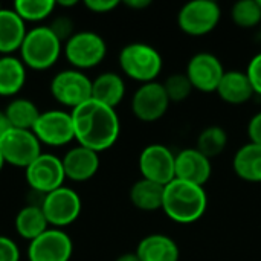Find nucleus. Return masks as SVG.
Wrapping results in <instances>:
<instances>
[{"instance_id": "nucleus-1", "label": "nucleus", "mask_w": 261, "mask_h": 261, "mask_svg": "<svg viewBox=\"0 0 261 261\" xmlns=\"http://www.w3.org/2000/svg\"><path fill=\"white\" fill-rule=\"evenodd\" d=\"M70 113L78 145L101 153L113 147L118 141L121 122L115 109L89 99Z\"/></svg>"}, {"instance_id": "nucleus-2", "label": "nucleus", "mask_w": 261, "mask_h": 261, "mask_svg": "<svg viewBox=\"0 0 261 261\" xmlns=\"http://www.w3.org/2000/svg\"><path fill=\"white\" fill-rule=\"evenodd\" d=\"M208 197L203 187L173 179L164 188L162 210L168 219L180 225L200 220L206 211Z\"/></svg>"}, {"instance_id": "nucleus-3", "label": "nucleus", "mask_w": 261, "mask_h": 261, "mask_svg": "<svg viewBox=\"0 0 261 261\" xmlns=\"http://www.w3.org/2000/svg\"><path fill=\"white\" fill-rule=\"evenodd\" d=\"M20 60L34 70L50 69L63 52V43L54 35L47 24H38L28 29L20 47Z\"/></svg>"}, {"instance_id": "nucleus-4", "label": "nucleus", "mask_w": 261, "mask_h": 261, "mask_svg": "<svg viewBox=\"0 0 261 261\" xmlns=\"http://www.w3.org/2000/svg\"><path fill=\"white\" fill-rule=\"evenodd\" d=\"M119 67L132 80L141 84L153 83L162 72V55L147 43H130L119 52Z\"/></svg>"}, {"instance_id": "nucleus-5", "label": "nucleus", "mask_w": 261, "mask_h": 261, "mask_svg": "<svg viewBox=\"0 0 261 261\" xmlns=\"http://www.w3.org/2000/svg\"><path fill=\"white\" fill-rule=\"evenodd\" d=\"M63 54L72 69L83 72L101 64L107 54V44L99 34L93 31H80L64 43Z\"/></svg>"}, {"instance_id": "nucleus-6", "label": "nucleus", "mask_w": 261, "mask_h": 261, "mask_svg": "<svg viewBox=\"0 0 261 261\" xmlns=\"http://www.w3.org/2000/svg\"><path fill=\"white\" fill-rule=\"evenodd\" d=\"M50 95L70 112L92 99V80L81 70L64 69L50 80Z\"/></svg>"}, {"instance_id": "nucleus-7", "label": "nucleus", "mask_w": 261, "mask_h": 261, "mask_svg": "<svg viewBox=\"0 0 261 261\" xmlns=\"http://www.w3.org/2000/svg\"><path fill=\"white\" fill-rule=\"evenodd\" d=\"M41 210L46 216L49 226L63 229L73 222L81 214V197L78 193L69 187H61L49 194H46L41 200Z\"/></svg>"}, {"instance_id": "nucleus-8", "label": "nucleus", "mask_w": 261, "mask_h": 261, "mask_svg": "<svg viewBox=\"0 0 261 261\" xmlns=\"http://www.w3.org/2000/svg\"><path fill=\"white\" fill-rule=\"evenodd\" d=\"M24 177L31 191L46 196L64 187L66 174L63 161L52 153H41L28 168H24Z\"/></svg>"}, {"instance_id": "nucleus-9", "label": "nucleus", "mask_w": 261, "mask_h": 261, "mask_svg": "<svg viewBox=\"0 0 261 261\" xmlns=\"http://www.w3.org/2000/svg\"><path fill=\"white\" fill-rule=\"evenodd\" d=\"M222 17L220 6L213 0H191L177 14L179 28L193 37H202L216 29Z\"/></svg>"}, {"instance_id": "nucleus-10", "label": "nucleus", "mask_w": 261, "mask_h": 261, "mask_svg": "<svg viewBox=\"0 0 261 261\" xmlns=\"http://www.w3.org/2000/svg\"><path fill=\"white\" fill-rule=\"evenodd\" d=\"M0 151L6 164L18 168H28L43 153L34 132L21 128H9L0 138Z\"/></svg>"}, {"instance_id": "nucleus-11", "label": "nucleus", "mask_w": 261, "mask_h": 261, "mask_svg": "<svg viewBox=\"0 0 261 261\" xmlns=\"http://www.w3.org/2000/svg\"><path fill=\"white\" fill-rule=\"evenodd\" d=\"M32 132L40 144L49 147H61L75 141L72 113L66 110L41 112Z\"/></svg>"}, {"instance_id": "nucleus-12", "label": "nucleus", "mask_w": 261, "mask_h": 261, "mask_svg": "<svg viewBox=\"0 0 261 261\" xmlns=\"http://www.w3.org/2000/svg\"><path fill=\"white\" fill-rule=\"evenodd\" d=\"M139 171L142 179L167 185L176 179V154L162 144H150L139 154Z\"/></svg>"}, {"instance_id": "nucleus-13", "label": "nucleus", "mask_w": 261, "mask_h": 261, "mask_svg": "<svg viewBox=\"0 0 261 261\" xmlns=\"http://www.w3.org/2000/svg\"><path fill=\"white\" fill-rule=\"evenodd\" d=\"M73 254V242L67 232L49 228L35 240L29 242V261H69Z\"/></svg>"}, {"instance_id": "nucleus-14", "label": "nucleus", "mask_w": 261, "mask_h": 261, "mask_svg": "<svg viewBox=\"0 0 261 261\" xmlns=\"http://www.w3.org/2000/svg\"><path fill=\"white\" fill-rule=\"evenodd\" d=\"M170 104L164 84L153 81L136 89L132 98V112L142 122H154L167 113Z\"/></svg>"}, {"instance_id": "nucleus-15", "label": "nucleus", "mask_w": 261, "mask_h": 261, "mask_svg": "<svg viewBox=\"0 0 261 261\" xmlns=\"http://www.w3.org/2000/svg\"><path fill=\"white\" fill-rule=\"evenodd\" d=\"M225 72L226 70L223 69L222 61L216 55L210 52H199L188 61L185 73L193 89L203 93H211L217 90Z\"/></svg>"}, {"instance_id": "nucleus-16", "label": "nucleus", "mask_w": 261, "mask_h": 261, "mask_svg": "<svg viewBox=\"0 0 261 261\" xmlns=\"http://www.w3.org/2000/svg\"><path fill=\"white\" fill-rule=\"evenodd\" d=\"M213 174V164L196 147L176 154V179L203 187Z\"/></svg>"}, {"instance_id": "nucleus-17", "label": "nucleus", "mask_w": 261, "mask_h": 261, "mask_svg": "<svg viewBox=\"0 0 261 261\" xmlns=\"http://www.w3.org/2000/svg\"><path fill=\"white\" fill-rule=\"evenodd\" d=\"M61 161L66 179L73 182L90 180L99 170V153L81 145L67 150Z\"/></svg>"}, {"instance_id": "nucleus-18", "label": "nucleus", "mask_w": 261, "mask_h": 261, "mask_svg": "<svg viewBox=\"0 0 261 261\" xmlns=\"http://www.w3.org/2000/svg\"><path fill=\"white\" fill-rule=\"evenodd\" d=\"M28 34L26 23L12 8H2L0 11V54L12 55L20 50Z\"/></svg>"}, {"instance_id": "nucleus-19", "label": "nucleus", "mask_w": 261, "mask_h": 261, "mask_svg": "<svg viewBox=\"0 0 261 261\" xmlns=\"http://www.w3.org/2000/svg\"><path fill=\"white\" fill-rule=\"evenodd\" d=\"M136 255L141 261H179L180 251L171 237L150 234L139 242Z\"/></svg>"}, {"instance_id": "nucleus-20", "label": "nucleus", "mask_w": 261, "mask_h": 261, "mask_svg": "<svg viewBox=\"0 0 261 261\" xmlns=\"http://www.w3.org/2000/svg\"><path fill=\"white\" fill-rule=\"evenodd\" d=\"M216 93L225 102L234 106L245 104L255 95L248 73L242 70H226Z\"/></svg>"}, {"instance_id": "nucleus-21", "label": "nucleus", "mask_w": 261, "mask_h": 261, "mask_svg": "<svg viewBox=\"0 0 261 261\" xmlns=\"http://www.w3.org/2000/svg\"><path fill=\"white\" fill-rule=\"evenodd\" d=\"M125 96V83L116 72H102L92 80V99L116 109Z\"/></svg>"}, {"instance_id": "nucleus-22", "label": "nucleus", "mask_w": 261, "mask_h": 261, "mask_svg": "<svg viewBox=\"0 0 261 261\" xmlns=\"http://www.w3.org/2000/svg\"><path fill=\"white\" fill-rule=\"evenodd\" d=\"M14 226L17 234L28 242L35 240L50 228L41 206L37 203H29L23 206L15 216Z\"/></svg>"}, {"instance_id": "nucleus-23", "label": "nucleus", "mask_w": 261, "mask_h": 261, "mask_svg": "<svg viewBox=\"0 0 261 261\" xmlns=\"http://www.w3.org/2000/svg\"><path fill=\"white\" fill-rule=\"evenodd\" d=\"M26 66L14 55L0 57V96H15L26 84Z\"/></svg>"}, {"instance_id": "nucleus-24", "label": "nucleus", "mask_w": 261, "mask_h": 261, "mask_svg": "<svg viewBox=\"0 0 261 261\" xmlns=\"http://www.w3.org/2000/svg\"><path fill=\"white\" fill-rule=\"evenodd\" d=\"M236 174L246 182H261V145L248 142L242 145L232 159Z\"/></svg>"}, {"instance_id": "nucleus-25", "label": "nucleus", "mask_w": 261, "mask_h": 261, "mask_svg": "<svg viewBox=\"0 0 261 261\" xmlns=\"http://www.w3.org/2000/svg\"><path fill=\"white\" fill-rule=\"evenodd\" d=\"M164 188H165L164 185L141 177L130 188V200L133 206L141 211L151 213V211L162 210Z\"/></svg>"}, {"instance_id": "nucleus-26", "label": "nucleus", "mask_w": 261, "mask_h": 261, "mask_svg": "<svg viewBox=\"0 0 261 261\" xmlns=\"http://www.w3.org/2000/svg\"><path fill=\"white\" fill-rule=\"evenodd\" d=\"M3 110L9 119L11 127L21 130H32L41 113L38 106L28 98H14Z\"/></svg>"}, {"instance_id": "nucleus-27", "label": "nucleus", "mask_w": 261, "mask_h": 261, "mask_svg": "<svg viewBox=\"0 0 261 261\" xmlns=\"http://www.w3.org/2000/svg\"><path fill=\"white\" fill-rule=\"evenodd\" d=\"M228 145V133L219 125H210L203 128L197 136L196 148L208 159L219 156Z\"/></svg>"}, {"instance_id": "nucleus-28", "label": "nucleus", "mask_w": 261, "mask_h": 261, "mask_svg": "<svg viewBox=\"0 0 261 261\" xmlns=\"http://www.w3.org/2000/svg\"><path fill=\"white\" fill-rule=\"evenodd\" d=\"M55 8V0H17L12 5V9L20 15L24 23L43 21L54 12Z\"/></svg>"}, {"instance_id": "nucleus-29", "label": "nucleus", "mask_w": 261, "mask_h": 261, "mask_svg": "<svg viewBox=\"0 0 261 261\" xmlns=\"http://www.w3.org/2000/svg\"><path fill=\"white\" fill-rule=\"evenodd\" d=\"M232 21L245 29L258 26L261 21V6L258 0H240L232 5L231 9Z\"/></svg>"}, {"instance_id": "nucleus-30", "label": "nucleus", "mask_w": 261, "mask_h": 261, "mask_svg": "<svg viewBox=\"0 0 261 261\" xmlns=\"http://www.w3.org/2000/svg\"><path fill=\"white\" fill-rule=\"evenodd\" d=\"M162 84H164V89L167 92L170 102H182L194 90L187 73H173Z\"/></svg>"}, {"instance_id": "nucleus-31", "label": "nucleus", "mask_w": 261, "mask_h": 261, "mask_svg": "<svg viewBox=\"0 0 261 261\" xmlns=\"http://www.w3.org/2000/svg\"><path fill=\"white\" fill-rule=\"evenodd\" d=\"M49 29L54 32V35L61 41L66 43L73 34H75V26H73V20L69 18L67 15H58L55 17L50 24H47Z\"/></svg>"}, {"instance_id": "nucleus-32", "label": "nucleus", "mask_w": 261, "mask_h": 261, "mask_svg": "<svg viewBox=\"0 0 261 261\" xmlns=\"http://www.w3.org/2000/svg\"><path fill=\"white\" fill-rule=\"evenodd\" d=\"M20 257L17 243L6 236H0V261H20Z\"/></svg>"}, {"instance_id": "nucleus-33", "label": "nucleus", "mask_w": 261, "mask_h": 261, "mask_svg": "<svg viewBox=\"0 0 261 261\" xmlns=\"http://www.w3.org/2000/svg\"><path fill=\"white\" fill-rule=\"evenodd\" d=\"M248 78L252 84V89L257 95H261V52L252 57L246 69Z\"/></svg>"}, {"instance_id": "nucleus-34", "label": "nucleus", "mask_w": 261, "mask_h": 261, "mask_svg": "<svg viewBox=\"0 0 261 261\" xmlns=\"http://www.w3.org/2000/svg\"><path fill=\"white\" fill-rule=\"evenodd\" d=\"M84 6L95 14H106L119 6L118 0H86Z\"/></svg>"}, {"instance_id": "nucleus-35", "label": "nucleus", "mask_w": 261, "mask_h": 261, "mask_svg": "<svg viewBox=\"0 0 261 261\" xmlns=\"http://www.w3.org/2000/svg\"><path fill=\"white\" fill-rule=\"evenodd\" d=\"M248 135H249V142L261 145V112L254 115L248 124Z\"/></svg>"}, {"instance_id": "nucleus-36", "label": "nucleus", "mask_w": 261, "mask_h": 261, "mask_svg": "<svg viewBox=\"0 0 261 261\" xmlns=\"http://www.w3.org/2000/svg\"><path fill=\"white\" fill-rule=\"evenodd\" d=\"M124 5L132 9H145L151 5V2L150 0H127L124 2Z\"/></svg>"}, {"instance_id": "nucleus-37", "label": "nucleus", "mask_w": 261, "mask_h": 261, "mask_svg": "<svg viewBox=\"0 0 261 261\" xmlns=\"http://www.w3.org/2000/svg\"><path fill=\"white\" fill-rule=\"evenodd\" d=\"M9 128H12L11 124H9V119H8V116H6L5 110L0 109V138H2Z\"/></svg>"}, {"instance_id": "nucleus-38", "label": "nucleus", "mask_w": 261, "mask_h": 261, "mask_svg": "<svg viewBox=\"0 0 261 261\" xmlns=\"http://www.w3.org/2000/svg\"><path fill=\"white\" fill-rule=\"evenodd\" d=\"M115 261H141V260L138 258L136 252H127V254L119 255V257H118Z\"/></svg>"}, {"instance_id": "nucleus-39", "label": "nucleus", "mask_w": 261, "mask_h": 261, "mask_svg": "<svg viewBox=\"0 0 261 261\" xmlns=\"http://www.w3.org/2000/svg\"><path fill=\"white\" fill-rule=\"evenodd\" d=\"M76 3H78L76 0H69V2H61L60 0V2H57V6H63V8L66 6L67 8V6H75Z\"/></svg>"}, {"instance_id": "nucleus-40", "label": "nucleus", "mask_w": 261, "mask_h": 261, "mask_svg": "<svg viewBox=\"0 0 261 261\" xmlns=\"http://www.w3.org/2000/svg\"><path fill=\"white\" fill-rule=\"evenodd\" d=\"M5 159H3V154H2V151H0V171L3 170V167H5Z\"/></svg>"}, {"instance_id": "nucleus-41", "label": "nucleus", "mask_w": 261, "mask_h": 261, "mask_svg": "<svg viewBox=\"0 0 261 261\" xmlns=\"http://www.w3.org/2000/svg\"><path fill=\"white\" fill-rule=\"evenodd\" d=\"M2 8H3V6H2V3H0V11H2Z\"/></svg>"}, {"instance_id": "nucleus-42", "label": "nucleus", "mask_w": 261, "mask_h": 261, "mask_svg": "<svg viewBox=\"0 0 261 261\" xmlns=\"http://www.w3.org/2000/svg\"><path fill=\"white\" fill-rule=\"evenodd\" d=\"M258 3H260V6H261V0H258Z\"/></svg>"}]
</instances>
